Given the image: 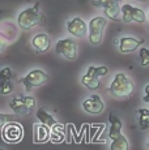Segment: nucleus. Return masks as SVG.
I'll list each match as a JSON object with an SVG mask.
<instances>
[{"instance_id":"nucleus-7","label":"nucleus","mask_w":149,"mask_h":150,"mask_svg":"<svg viewBox=\"0 0 149 150\" xmlns=\"http://www.w3.org/2000/svg\"><path fill=\"white\" fill-rule=\"evenodd\" d=\"M55 50L59 55L64 56L65 59L74 60L77 57V45L72 38H64L58 41Z\"/></svg>"},{"instance_id":"nucleus-19","label":"nucleus","mask_w":149,"mask_h":150,"mask_svg":"<svg viewBox=\"0 0 149 150\" xmlns=\"http://www.w3.org/2000/svg\"><path fill=\"white\" fill-rule=\"evenodd\" d=\"M137 117H139V125L141 129L149 128V110L148 108H140L137 111Z\"/></svg>"},{"instance_id":"nucleus-18","label":"nucleus","mask_w":149,"mask_h":150,"mask_svg":"<svg viewBox=\"0 0 149 150\" xmlns=\"http://www.w3.org/2000/svg\"><path fill=\"white\" fill-rule=\"evenodd\" d=\"M110 150H128V141L123 134L115 137L110 145Z\"/></svg>"},{"instance_id":"nucleus-27","label":"nucleus","mask_w":149,"mask_h":150,"mask_svg":"<svg viewBox=\"0 0 149 150\" xmlns=\"http://www.w3.org/2000/svg\"><path fill=\"white\" fill-rule=\"evenodd\" d=\"M1 150H3V149H1Z\"/></svg>"},{"instance_id":"nucleus-21","label":"nucleus","mask_w":149,"mask_h":150,"mask_svg":"<svg viewBox=\"0 0 149 150\" xmlns=\"http://www.w3.org/2000/svg\"><path fill=\"white\" fill-rule=\"evenodd\" d=\"M12 77H13V74L9 68H4L0 72V80H1V81H11Z\"/></svg>"},{"instance_id":"nucleus-2","label":"nucleus","mask_w":149,"mask_h":150,"mask_svg":"<svg viewBox=\"0 0 149 150\" xmlns=\"http://www.w3.org/2000/svg\"><path fill=\"white\" fill-rule=\"evenodd\" d=\"M109 91L111 93V96H114L115 98H126L128 96H131V93L133 91V82L128 79L126 74L118 73L114 77L113 82H111Z\"/></svg>"},{"instance_id":"nucleus-10","label":"nucleus","mask_w":149,"mask_h":150,"mask_svg":"<svg viewBox=\"0 0 149 150\" xmlns=\"http://www.w3.org/2000/svg\"><path fill=\"white\" fill-rule=\"evenodd\" d=\"M24 136V128L18 123H9L3 128V138L7 142H18Z\"/></svg>"},{"instance_id":"nucleus-9","label":"nucleus","mask_w":149,"mask_h":150,"mask_svg":"<svg viewBox=\"0 0 149 150\" xmlns=\"http://www.w3.org/2000/svg\"><path fill=\"white\" fill-rule=\"evenodd\" d=\"M122 20L124 22H139L143 24L145 21V13L143 9L136 8L131 4H124L122 7Z\"/></svg>"},{"instance_id":"nucleus-4","label":"nucleus","mask_w":149,"mask_h":150,"mask_svg":"<svg viewBox=\"0 0 149 150\" xmlns=\"http://www.w3.org/2000/svg\"><path fill=\"white\" fill-rule=\"evenodd\" d=\"M9 107L16 115L26 116L35 107V99L33 97H16L9 102Z\"/></svg>"},{"instance_id":"nucleus-14","label":"nucleus","mask_w":149,"mask_h":150,"mask_svg":"<svg viewBox=\"0 0 149 150\" xmlns=\"http://www.w3.org/2000/svg\"><path fill=\"white\" fill-rule=\"evenodd\" d=\"M31 45L35 48L37 52H46V51L50 48V38H48L47 34L39 33L33 38Z\"/></svg>"},{"instance_id":"nucleus-25","label":"nucleus","mask_w":149,"mask_h":150,"mask_svg":"<svg viewBox=\"0 0 149 150\" xmlns=\"http://www.w3.org/2000/svg\"><path fill=\"white\" fill-rule=\"evenodd\" d=\"M148 144H149V136H148Z\"/></svg>"},{"instance_id":"nucleus-13","label":"nucleus","mask_w":149,"mask_h":150,"mask_svg":"<svg viewBox=\"0 0 149 150\" xmlns=\"http://www.w3.org/2000/svg\"><path fill=\"white\" fill-rule=\"evenodd\" d=\"M143 43H144V39H137L133 37H124V38H120L119 41V50L123 54H130L136 51V48H139Z\"/></svg>"},{"instance_id":"nucleus-11","label":"nucleus","mask_w":149,"mask_h":150,"mask_svg":"<svg viewBox=\"0 0 149 150\" xmlns=\"http://www.w3.org/2000/svg\"><path fill=\"white\" fill-rule=\"evenodd\" d=\"M82 108H84L88 114L98 115L105 110V103L102 102V99L99 98V96L94 94V96H92V97L88 98V99L84 100V103H82Z\"/></svg>"},{"instance_id":"nucleus-5","label":"nucleus","mask_w":149,"mask_h":150,"mask_svg":"<svg viewBox=\"0 0 149 150\" xmlns=\"http://www.w3.org/2000/svg\"><path fill=\"white\" fill-rule=\"evenodd\" d=\"M106 26L105 17H94L89 22V41L92 45H99L104 39V30Z\"/></svg>"},{"instance_id":"nucleus-3","label":"nucleus","mask_w":149,"mask_h":150,"mask_svg":"<svg viewBox=\"0 0 149 150\" xmlns=\"http://www.w3.org/2000/svg\"><path fill=\"white\" fill-rule=\"evenodd\" d=\"M109 72V69L106 67H92L88 68V72L82 76L81 79V82L84 86H87L88 89L90 90H96L101 86V82H99V77L101 76H105L106 73Z\"/></svg>"},{"instance_id":"nucleus-6","label":"nucleus","mask_w":149,"mask_h":150,"mask_svg":"<svg viewBox=\"0 0 149 150\" xmlns=\"http://www.w3.org/2000/svg\"><path fill=\"white\" fill-rule=\"evenodd\" d=\"M47 81H48V76L42 69H33L24 79H21V82L24 83L26 91H30L33 88L43 85V83H46Z\"/></svg>"},{"instance_id":"nucleus-22","label":"nucleus","mask_w":149,"mask_h":150,"mask_svg":"<svg viewBox=\"0 0 149 150\" xmlns=\"http://www.w3.org/2000/svg\"><path fill=\"white\" fill-rule=\"evenodd\" d=\"M140 57H141V65H148L149 64V50L141 48L140 50Z\"/></svg>"},{"instance_id":"nucleus-26","label":"nucleus","mask_w":149,"mask_h":150,"mask_svg":"<svg viewBox=\"0 0 149 150\" xmlns=\"http://www.w3.org/2000/svg\"><path fill=\"white\" fill-rule=\"evenodd\" d=\"M148 17H149V13H148Z\"/></svg>"},{"instance_id":"nucleus-15","label":"nucleus","mask_w":149,"mask_h":150,"mask_svg":"<svg viewBox=\"0 0 149 150\" xmlns=\"http://www.w3.org/2000/svg\"><path fill=\"white\" fill-rule=\"evenodd\" d=\"M50 138V128L42 123L34 124V142H45Z\"/></svg>"},{"instance_id":"nucleus-24","label":"nucleus","mask_w":149,"mask_h":150,"mask_svg":"<svg viewBox=\"0 0 149 150\" xmlns=\"http://www.w3.org/2000/svg\"><path fill=\"white\" fill-rule=\"evenodd\" d=\"M139 1H147V0H139Z\"/></svg>"},{"instance_id":"nucleus-16","label":"nucleus","mask_w":149,"mask_h":150,"mask_svg":"<svg viewBox=\"0 0 149 150\" xmlns=\"http://www.w3.org/2000/svg\"><path fill=\"white\" fill-rule=\"evenodd\" d=\"M110 119V123H111V127H110V132H109V136H110L111 140H114L115 137H118L122 134V122L118 116H115L114 114H110L109 116Z\"/></svg>"},{"instance_id":"nucleus-20","label":"nucleus","mask_w":149,"mask_h":150,"mask_svg":"<svg viewBox=\"0 0 149 150\" xmlns=\"http://www.w3.org/2000/svg\"><path fill=\"white\" fill-rule=\"evenodd\" d=\"M13 90L12 81H0V91L3 94H9Z\"/></svg>"},{"instance_id":"nucleus-17","label":"nucleus","mask_w":149,"mask_h":150,"mask_svg":"<svg viewBox=\"0 0 149 150\" xmlns=\"http://www.w3.org/2000/svg\"><path fill=\"white\" fill-rule=\"evenodd\" d=\"M37 117H38L39 122H41L42 124H45V125H47L48 128H53L54 125H56L55 119H54V117L43 108H39L38 111H37Z\"/></svg>"},{"instance_id":"nucleus-23","label":"nucleus","mask_w":149,"mask_h":150,"mask_svg":"<svg viewBox=\"0 0 149 150\" xmlns=\"http://www.w3.org/2000/svg\"><path fill=\"white\" fill-rule=\"evenodd\" d=\"M143 100L149 103V85L145 86V96H144V98H143Z\"/></svg>"},{"instance_id":"nucleus-1","label":"nucleus","mask_w":149,"mask_h":150,"mask_svg":"<svg viewBox=\"0 0 149 150\" xmlns=\"http://www.w3.org/2000/svg\"><path fill=\"white\" fill-rule=\"evenodd\" d=\"M41 21L42 16L39 12V3H35L33 7L24 9L17 17V24L22 30H29V29L41 24Z\"/></svg>"},{"instance_id":"nucleus-12","label":"nucleus","mask_w":149,"mask_h":150,"mask_svg":"<svg viewBox=\"0 0 149 150\" xmlns=\"http://www.w3.org/2000/svg\"><path fill=\"white\" fill-rule=\"evenodd\" d=\"M68 31L72 34L73 37H77V38H81L87 34V31L89 30V26H87L84 20H81L80 17H74L73 20H71L67 25Z\"/></svg>"},{"instance_id":"nucleus-8","label":"nucleus","mask_w":149,"mask_h":150,"mask_svg":"<svg viewBox=\"0 0 149 150\" xmlns=\"http://www.w3.org/2000/svg\"><path fill=\"white\" fill-rule=\"evenodd\" d=\"M120 1L122 0H93V5L104 8L106 17L111 20H118L119 14L122 13V8L119 7Z\"/></svg>"}]
</instances>
